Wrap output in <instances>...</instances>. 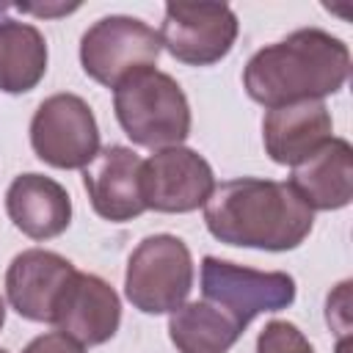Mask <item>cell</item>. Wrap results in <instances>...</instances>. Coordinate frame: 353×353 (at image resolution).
Returning <instances> with one entry per match:
<instances>
[{"label":"cell","mask_w":353,"mask_h":353,"mask_svg":"<svg viewBox=\"0 0 353 353\" xmlns=\"http://www.w3.org/2000/svg\"><path fill=\"white\" fill-rule=\"evenodd\" d=\"M350 74V50L342 39L301 28L287 39L254 52L243 69L248 97L265 108L336 94Z\"/></svg>","instance_id":"2"},{"label":"cell","mask_w":353,"mask_h":353,"mask_svg":"<svg viewBox=\"0 0 353 353\" xmlns=\"http://www.w3.org/2000/svg\"><path fill=\"white\" fill-rule=\"evenodd\" d=\"M243 325L210 301L182 303L171 312L168 336L179 353H229Z\"/></svg>","instance_id":"16"},{"label":"cell","mask_w":353,"mask_h":353,"mask_svg":"<svg viewBox=\"0 0 353 353\" xmlns=\"http://www.w3.org/2000/svg\"><path fill=\"white\" fill-rule=\"evenodd\" d=\"M256 353H314L303 331L287 320H270L256 336Z\"/></svg>","instance_id":"18"},{"label":"cell","mask_w":353,"mask_h":353,"mask_svg":"<svg viewBox=\"0 0 353 353\" xmlns=\"http://www.w3.org/2000/svg\"><path fill=\"white\" fill-rule=\"evenodd\" d=\"M143 160L127 146H105L83 168V185L91 207L105 221H132L146 212L141 193Z\"/></svg>","instance_id":"11"},{"label":"cell","mask_w":353,"mask_h":353,"mask_svg":"<svg viewBox=\"0 0 353 353\" xmlns=\"http://www.w3.org/2000/svg\"><path fill=\"white\" fill-rule=\"evenodd\" d=\"M6 212L30 240H50L66 232L72 199L63 185L44 174H19L6 190Z\"/></svg>","instance_id":"14"},{"label":"cell","mask_w":353,"mask_h":353,"mask_svg":"<svg viewBox=\"0 0 353 353\" xmlns=\"http://www.w3.org/2000/svg\"><path fill=\"white\" fill-rule=\"evenodd\" d=\"M210 234L226 245L290 251L298 248L314 223V212L301 201L290 182L229 179L218 185L204 204Z\"/></svg>","instance_id":"1"},{"label":"cell","mask_w":353,"mask_h":353,"mask_svg":"<svg viewBox=\"0 0 353 353\" xmlns=\"http://www.w3.org/2000/svg\"><path fill=\"white\" fill-rule=\"evenodd\" d=\"M201 292L245 328L265 312L287 309L295 301V281L281 270H254L218 256H204Z\"/></svg>","instance_id":"6"},{"label":"cell","mask_w":353,"mask_h":353,"mask_svg":"<svg viewBox=\"0 0 353 353\" xmlns=\"http://www.w3.org/2000/svg\"><path fill=\"white\" fill-rule=\"evenodd\" d=\"M77 268L44 248H28L17 254L6 270V295L14 312L33 323H52L55 309L63 298Z\"/></svg>","instance_id":"10"},{"label":"cell","mask_w":353,"mask_h":353,"mask_svg":"<svg viewBox=\"0 0 353 353\" xmlns=\"http://www.w3.org/2000/svg\"><path fill=\"white\" fill-rule=\"evenodd\" d=\"M113 110L127 138L146 149H171L190 135V105L179 83L160 72L143 69L113 88Z\"/></svg>","instance_id":"3"},{"label":"cell","mask_w":353,"mask_h":353,"mask_svg":"<svg viewBox=\"0 0 353 353\" xmlns=\"http://www.w3.org/2000/svg\"><path fill=\"white\" fill-rule=\"evenodd\" d=\"M3 323H6V301L0 298V328H3Z\"/></svg>","instance_id":"20"},{"label":"cell","mask_w":353,"mask_h":353,"mask_svg":"<svg viewBox=\"0 0 353 353\" xmlns=\"http://www.w3.org/2000/svg\"><path fill=\"white\" fill-rule=\"evenodd\" d=\"M215 190L210 163L185 146L154 152L141 168V193L146 210L154 212H193L207 204Z\"/></svg>","instance_id":"9"},{"label":"cell","mask_w":353,"mask_h":353,"mask_svg":"<svg viewBox=\"0 0 353 353\" xmlns=\"http://www.w3.org/2000/svg\"><path fill=\"white\" fill-rule=\"evenodd\" d=\"M0 353H8V350H3V347H0Z\"/></svg>","instance_id":"22"},{"label":"cell","mask_w":353,"mask_h":353,"mask_svg":"<svg viewBox=\"0 0 353 353\" xmlns=\"http://www.w3.org/2000/svg\"><path fill=\"white\" fill-rule=\"evenodd\" d=\"M160 33L135 17H102L80 39V63L83 72L116 88L130 74L152 69L160 58Z\"/></svg>","instance_id":"5"},{"label":"cell","mask_w":353,"mask_h":353,"mask_svg":"<svg viewBox=\"0 0 353 353\" xmlns=\"http://www.w3.org/2000/svg\"><path fill=\"white\" fill-rule=\"evenodd\" d=\"M290 188L314 210H342L353 199V149L345 138H331L303 163L292 165Z\"/></svg>","instance_id":"15"},{"label":"cell","mask_w":353,"mask_h":353,"mask_svg":"<svg viewBox=\"0 0 353 353\" xmlns=\"http://www.w3.org/2000/svg\"><path fill=\"white\" fill-rule=\"evenodd\" d=\"M334 121L323 99H301L270 108L262 121L265 152L279 165H298L334 135Z\"/></svg>","instance_id":"13"},{"label":"cell","mask_w":353,"mask_h":353,"mask_svg":"<svg viewBox=\"0 0 353 353\" xmlns=\"http://www.w3.org/2000/svg\"><path fill=\"white\" fill-rule=\"evenodd\" d=\"M237 17L226 3H165L160 44L188 66H210L229 55Z\"/></svg>","instance_id":"8"},{"label":"cell","mask_w":353,"mask_h":353,"mask_svg":"<svg viewBox=\"0 0 353 353\" xmlns=\"http://www.w3.org/2000/svg\"><path fill=\"white\" fill-rule=\"evenodd\" d=\"M22 353H85V350H83V345H77V342L69 339L66 334L50 331V334L36 336Z\"/></svg>","instance_id":"19"},{"label":"cell","mask_w":353,"mask_h":353,"mask_svg":"<svg viewBox=\"0 0 353 353\" xmlns=\"http://www.w3.org/2000/svg\"><path fill=\"white\" fill-rule=\"evenodd\" d=\"M119 323H121V301L116 290L105 279L77 270L69 287L63 290L52 325L77 345L91 347L108 342L119 331Z\"/></svg>","instance_id":"12"},{"label":"cell","mask_w":353,"mask_h":353,"mask_svg":"<svg viewBox=\"0 0 353 353\" xmlns=\"http://www.w3.org/2000/svg\"><path fill=\"white\" fill-rule=\"evenodd\" d=\"M47 72V41L39 28L17 19L0 22V91L25 94Z\"/></svg>","instance_id":"17"},{"label":"cell","mask_w":353,"mask_h":353,"mask_svg":"<svg viewBox=\"0 0 353 353\" xmlns=\"http://www.w3.org/2000/svg\"><path fill=\"white\" fill-rule=\"evenodd\" d=\"M6 14H8V6H0V22L6 19Z\"/></svg>","instance_id":"21"},{"label":"cell","mask_w":353,"mask_h":353,"mask_svg":"<svg viewBox=\"0 0 353 353\" xmlns=\"http://www.w3.org/2000/svg\"><path fill=\"white\" fill-rule=\"evenodd\" d=\"M193 290L190 248L174 234H152L130 254L124 273V295L143 314H165L179 309Z\"/></svg>","instance_id":"4"},{"label":"cell","mask_w":353,"mask_h":353,"mask_svg":"<svg viewBox=\"0 0 353 353\" xmlns=\"http://www.w3.org/2000/svg\"><path fill=\"white\" fill-rule=\"evenodd\" d=\"M30 146L52 168H85L99 152V127L77 94L47 97L30 121Z\"/></svg>","instance_id":"7"}]
</instances>
